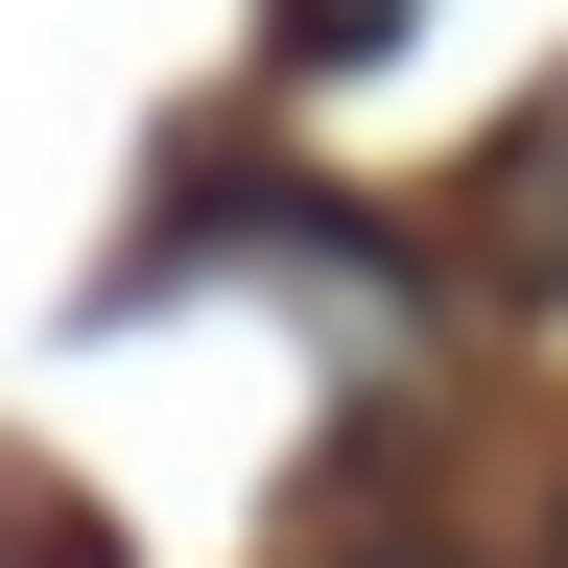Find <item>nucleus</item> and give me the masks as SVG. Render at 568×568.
Here are the masks:
<instances>
[{
  "mask_svg": "<svg viewBox=\"0 0 568 568\" xmlns=\"http://www.w3.org/2000/svg\"><path fill=\"white\" fill-rule=\"evenodd\" d=\"M497 190H521V284H568V95L521 119V166H497Z\"/></svg>",
  "mask_w": 568,
  "mask_h": 568,
  "instance_id": "1",
  "label": "nucleus"
},
{
  "mask_svg": "<svg viewBox=\"0 0 568 568\" xmlns=\"http://www.w3.org/2000/svg\"><path fill=\"white\" fill-rule=\"evenodd\" d=\"M355 48H403V0H284V71H355Z\"/></svg>",
  "mask_w": 568,
  "mask_h": 568,
  "instance_id": "2",
  "label": "nucleus"
}]
</instances>
